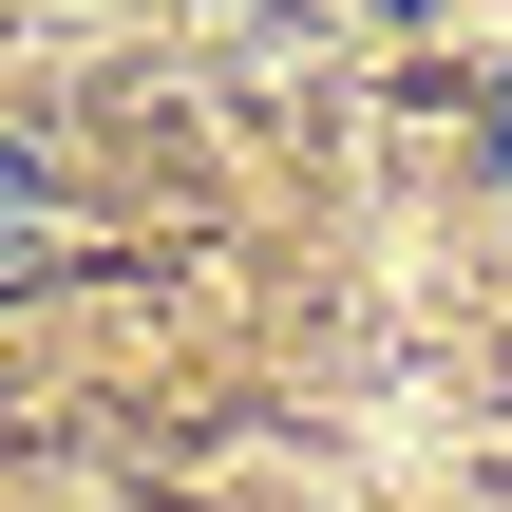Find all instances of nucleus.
<instances>
[{
    "instance_id": "1",
    "label": "nucleus",
    "mask_w": 512,
    "mask_h": 512,
    "mask_svg": "<svg viewBox=\"0 0 512 512\" xmlns=\"http://www.w3.org/2000/svg\"><path fill=\"white\" fill-rule=\"evenodd\" d=\"M38 247H57V190H38V171L0 152V285H38Z\"/></svg>"
},
{
    "instance_id": "2",
    "label": "nucleus",
    "mask_w": 512,
    "mask_h": 512,
    "mask_svg": "<svg viewBox=\"0 0 512 512\" xmlns=\"http://www.w3.org/2000/svg\"><path fill=\"white\" fill-rule=\"evenodd\" d=\"M494 190H512V95H494Z\"/></svg>"
}]
</instances>
